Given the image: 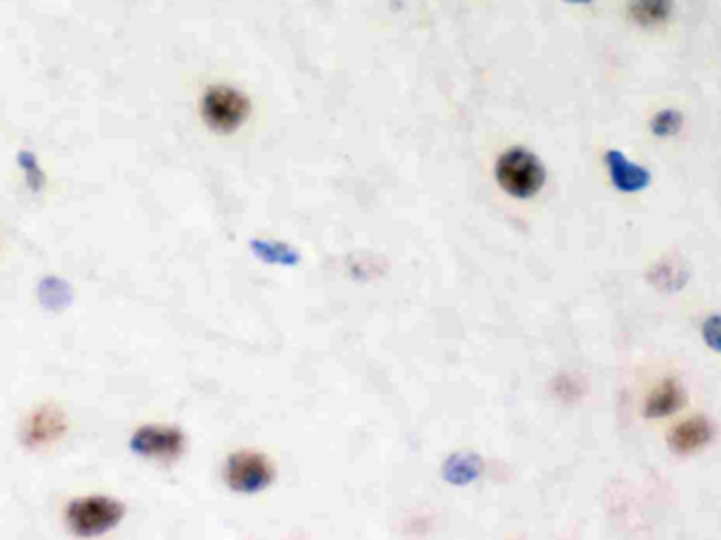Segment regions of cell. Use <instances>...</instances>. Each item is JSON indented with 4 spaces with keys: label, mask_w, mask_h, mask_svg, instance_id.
Listing matches in <instances>:
<instances>
[{
    "label": "cell",
    "mask_w": 721,
    "mask_h": 540,
    "mask_svg": "<svg viewBox=\"0 0 721 540\" xmlns=\"http://www.w3.org/2000/svg\"><path fill=\"white\" fill-rule=\"evenodd\" d=\"M64 433V418L55 410H39L25 424L24 442L28 445H43L57 440Z\"/></svg>",
    "instance_id": "9"
},
{
    "label": "cell",
    "mask_w": 721,
    "mask_h": 540,
    "mask_svg": "<svg viewBox=\"0 0 721 540\" xmlns=\"http://www.w3.org/2000/svg\"><path fill=\"white\" fill-rule=\"evenodd\" d=\"M686 403V391L679 385V380L669 378L665 382H660L652 393H649L644 414L646 418H665L671 417L675 412H679Z\"/></svg>",
    "instance_id": "8"
},
{
    "label": "cell",
    "mask_w": 721,
    "mask_h": 540,
    "mask_svg": "<svg viewBox=\"0 0 721 540\" xmlns=\"http://www.w3.org/2000/svg\"><path fill=\"white\" fill-rule=\"evenodd\" d=\"M702 338L713 350L721 353V315H713L702 325Z\"/></svg>",
    "instance_id": "13"
},
{
    "label": "cell",
    "mask_w": 721,
    "mask_h": 540,
    "mask_svg": "<svg viewBox=\"0 0 721 540\" xmlns=\"http://www.w3.org/2000/svg\"><path fill=\"white\" fill-rule=\"evenodd\" d=\"M626 13L633 24L656 28L671 18L674 0H628Z\"/></svg>",
    "instance_id": "10"
},
{
    "label": "cell",
    "mask_w": 721,
    "mask_h": 540,
    "mask_svg": "<svg viewBox=\"0 0 721 540\" xmlns=\"http://www.w3.org/2000/svg\"><path fill=\"white\" fill-rule=\"evenodd\" d=\"M182 435L173 429L146 426L133 438V450L152 458H173L182 452Z\"/></svg>",
    "instance_id": "7"
},
{
    "label": "cell",
    "mask_w": 721,
    "mask_h": 540,
    "mask_svg": "<svg viewBox=\"0 0 721 540\" xmlns=\"http://www.w3.org/2000/svg\"><path fill=\"white\" fill-rule=\"evenodd\" d=\"M228 482L235 490L240 492H256L262 490L266 484L272 477V471L268 467L265 456L251 454V452H243L230 458L228 468H226Z\"/></svg>",
    "instance_id": "4"
},
{
    "label": "cell",
    "mask_w": 721,
    "mask_h": 540,
    "mask_svg": "<svg viewBox=\"0 0 721 540\" xmlns=\"http://www.w3.org/2000/svg\"><path fill=\"white\" fill-rule=\"evenodd\" d=\"M201 112L212 129L219 133H233L249 117V99L235 87L217 85L205 91L201 99Z\"/></svg>",
    "instance_id": "2"
},
{
    "label": "cell",
    "mask_w": 721,
    "mask_h": 540,
    "mask_svg": "<svg viewBox=\"0 0 721 540\" xmlns=\"http://www.w3.org/2000/svg\"><path fill=\"white\" fill-rule=\"evenodd\" d=\"M125 516V507L104 496L78 498L68 505L66 519L76 534H99L115 528Z\"/></svg>",
    "instance_id": "3"
},
{
    "label": "cell",
    "mask_w": 721,
    "mask_h": 540,
    "mask_svg": "<svg viewBox=\"0 0 721 540\" xmlns=\"http://www.w3.org/2000/svg\"><path fill=\"white\" fill-rule=\"evenodd\" d=\"M566 2H570V4H591L593 0H566Z\"/></svg>",
    "instance_id": "14"
},
{
    "label": "cell",
    "mask_w": 721,
    "mask_h": 540,
    "mask_svg": "<svg viewBox=\"0 0 721 540\" xmlns=\"http://www.w3.org/2000/svg\"><path fill=\"white\" fill-rule=\"evenodd\" d=\"M649 283L665 290V292H679L688 281V270L674 260H663L649 270Z\"/></svg>",
    "instance_id": "11"
},
{
    "label": "cell",
    "mask_w": 721,
    "mask_h": 540,
    "mask_svg": "<svg viewBox=\"0 0 721 540\" xmlns=\"http://www.w3.org/2000/svg\"><path fill=\"white\" fill-rule=\"evenodd\" d=\"M713 435H715V429L709 418H690V420L679 422L669 433V447L677 456H688V454H695L698 450H702L704 445H709Z\"/></svg>",
    "instance_id": "5"
},
{
    "label": "cell",
    "mask_w": 721,
    "mask_h": 540,
    "mask_svg": "<svg viewBox=\"0 0 721 540\" xmlns=\"http://www.w3.org/2000/svg\"><path fill=\"white\" fill-rule=\"evenodd\" d=\"M496 175L508 195L519 198L534 197L545 184V168L526 148H510L498 161Z\"/></svg>",
    "instance_id": "1"
},
{
    "label": "cell",
    "mask_w": 721,
    "mask_h": 540,
    "mask_svg": "<svg viewBox=\"0 0 721 540\" xmlns=\"http://www.w3.org/2000/svg\"><path fill=\"white\" fill-rule=\"evenodd\" d=\"M605 163H607V170H610L612 184L621 193H639V191H646L649 182H652V175H649L648 170L642 168V165H635L633 161H628L625 152H621V150H607Z\"/></svg>",
    "instance_id": "6"
},
{
    "label": "cell",
    "mask_w": 721,
    "mask_h": 540,
    "mask_svg": "<svg viewBox=\"0 0 721 540\" xmlns=\"http://www.w3.org/2000/svg\"><path fill=\"white\" fill-rule=\"evenodd\" d=\"M684 127V115L679 110H660L652 121H649V129L656 138H671L677 136Z\"/></svg>",
    "instance_id": "12"
}]
</instances>
